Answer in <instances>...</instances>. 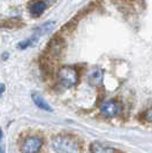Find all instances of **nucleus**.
<instances>
[{
    "instance_id": "obj_1",
    "label": "nucleus",
    "mask_w": 152,
    "mask_h": 153,
    "mask_svg": "<svg viewBox=\"0 0 152 153\" xmlns=\"http://www.w3.org/2000/svg\"><path fill=\"white\" fill-rule=\"evenodd\" d=\"M52 147L57 153H78L80 146L74 137L69 135H59L52 139Z\"/></svg>"
},
{
    "instance_id": "obj_2",
    "label": "nucleus",
    "mask_w": 152,
    "mask_h": 153,
    "mask_svg": "<svg viewBox=\"0 0 152 153\" xmlns=\"http://www.w3.org/2000/svg\"><path fill=\"white\" fill-rule=\"evenodd\" d=\"M58 78H59V82L65 88H72L78 81V73L75 68H73L70 66H65L59 69Z\"/></svg>"
},
{
    "instance_id": "obj_3",
    "label": "nucleus",
    "mask_w": 152,
    "mask_h": 153,
    "mask_svg": "<svg viewBox=\"0 0 152 153\" xmlns=\"http://www.w3.org/2000/svg\"><path fill=\"white\" fill-rule=\"evenodd\" d=\"M100 112L107 117H113L118 115L121 111V104L114 99L104 100L100 105Z\"/></svg>"
},
{
    "instance_id": "obj_4",
    "label": "nucleus",
    "mask_w": 152,
    "mask_h": 153,
    "mask_svg": "<svg viewBox=\"0 0 152 153\" xmlns=\"http://www.w3.org/2000/svg\"><path fill=\"white\" fill-rule=\"evenodd\" d=\"M42 139L37 136H31L24 139L21 146V152L22 153H38L42 147Z\"/></svg>"
},
{
    "instance_id": "obj_5",
    "label": "nucleus",
    "mask_w": 152,
    "mask_h": 153,
    "mask_svg": "<svg viewBox=\"0 0 152 153\" xmlns=\"http://www.w3.org/2000/svg\"><path fill=\"white\" fill-rule=\"evenodd\" d=\"M103 78H104V71H103V69L98 68V67L92 68L88 74L89 84L92 85V86H98V85L101 84Z\"/></svg>"
},
{
    "instance_id": "obj_6",
    "label": "nucleus",
    "mask_w": 152,
    "mask_h": 153,
    "mask_svg": "<svg viewBox=\"0 0 152 153\" xmlns=\"http://www.w3.org/2000/svg\"><path fill=\"white\" fill-rule=\"evenodd\" d=\"M46 7H47V5L44 1H34L29 5V12L34 17H37L45 12Z\"/></svg>"
},
{
    "instance_id": "obj_7",
    "label": "nucleus",
    "mask_w": 152,
    "mask_h": 153,
    "mask_svg": "<svg viewBox=\"0 0 152 153\" xmlns=\"http://www.w3.org/2000/svg\"><path fill=\"white\" fill-rule=\"evenodd\" d=\"M31 98H32V101L35 102V105H36L38 108H40V109H43V111H47V112H52V111H53L52 107L50 106V104H48L39 93H37V92H34V93L31 94Z\"/></svg>"
},
{
    "instance_id": "obj_8",
    "label": "nucleus",
    "mask_w": 152,
    "mask_h": 153,
    "mask_svg": "<svg viewBox=\"0 0 152 153\" xmlns=\"http://www.w3.org/2000/svg\"><path fill=\"white\" fill-rule=\"evenodd\" d=\"M90 151H91V153H116V151L113 147L105 145L103 143H99V142L92 143L90 145Z\"/></svg>"
},
{
    "instance_id": "obj_9",
    "label": "nucleus",
    "mask_w": 152,
    "mask_h": 153,
    "mask_svg": "<svg viewBox=\"0 0 152 153\" xmlns=\"http://www.w3.org/2000/svg\"><path fill=\"white\" fill-rule=\"evenodd\" d=\"M54 24H55L54 21H47V22L40 24L38 28L35 29L34 37H36V38H37L38 36H43V35H45V33H47V32H50V31L54 28Z\"/></svg>"
},
{
    "instance_id": "obj_10",
    "label": "nucleus",
    "mask_w": 152,
    "mask_h": 153,
    "mask_svg": "<svg viewBox=\"0 0 152 153\" xmlns=\"http://www.w3.org/2000/svg\"><path fill=\"white\" fill-rule=\"evenodd\" d=\"M36 40H37L36 37H32V38H30V39H25V40H23V42H20L17 47L21 48V50H24V48H27V47H29V46L34 45V44L36 43Z\"/></svg>"
},
{
    "instance_id": "obj_11",
    "label": "nucleus",
    "mask_w": 152,
    "mask_h": 153,
    "mask_svg": "<svg viewBox=\"0 0 152 153\" xmlns=\"http://www.w3.org/2000/svg\"><path fill=\"white\" fill-rule=\"evenodd\" d=\"M144 119L149 122H152V108H149L144 113Z\"/></svg>"
},
{
    "instance_id": "obj_12",
    "label": "nucleus",
    "mask_w": 152,
    "mask_h": 153,
    "mask_svg": "<svg viewBox=\"0 0 152 153\" xmlns=\"http://www.w3.org/2000/svg\"><path fill=\"white\" fill-rule=\"evenodd\" d=\"M2 130H1V128H0V153H5V147H4V144H2Z\"/></svg>"
},
{
    "instance_id": "obj_13",
    "label": "nucleus",
    "mask_w": 152,
    "mask_h": 153,
    "mask_svg": "<svg viewBox=\"0 0 152 153\" xmlns=\"http://www.w3.org/2000/svg\"><path fill=\"white\" fill-rule=\"evenodd\" d=\"M5 84H2V83H0V97L4 94V92H5Z\"/></svg>"
}]
</instances>
